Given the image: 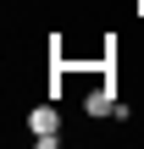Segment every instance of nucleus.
I'll return each mask as SVG.
<instances>
[{"mask_svg": "<svg viewBox=\"0 0 144 149\" xmlns=\"http://www.w3.org/2000/svg\"><path fill=\"white\" fill-rule=\"evenodd\" d=\"M28 133H33V144H39V149L61 144V111H55V100H50V105H33V111H28Z\"/></svg>", "mask_w": 144, "mask_h": 149, "instance_id": "f257e3e1", "label": "nucleus"}, {"mask_svg": "<svg viewBox=\"0 0 144 149\" xmlns=\"http://www.w3.org/2000/svg\"><path fill=\"white\" fill-rule=\"evenodd\" d=\"M117 105H122V100H117V88H111L105 77L83 94V111H89V116H117Z\"/></svg>", "mask_w": 144, "mask_h": 149, "instance_id": "f03ea898", "label": "nucleus"}]
</instances>
